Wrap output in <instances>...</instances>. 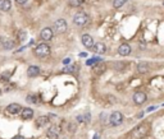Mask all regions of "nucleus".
I'll return each instance as SVG.
<instances>
[{
    "instance_id": "7ed1b4c3",
    "label": "nucleus",
    "mask_w": 164,
    "mask_h": 139,
    "mask_svg": "<svg viewBox=\"0 0 164 139\" xmlns=\"http://www.w3.org/2000/svg\"><path fill=\"white\" fill-rule=\"evenodd\" d=\"M89 22V16L86 14L85 12H78V13H76L74 14V17H73V23L76 26H85L86 23Z\"/></svg>"
},
{
    "instance_id": "473e14b6",
    "label": "nucleus",
    "mask_w": 164,
    "mask_h": 139,
    "mask_svg": "<svg viewBox=\"0 0 164 139\" xmlns=\"http://www.w3.org/2000/svg\"><path fill=\"white\" fill-rule=\"evenodd\" d=\"M2 42H3V41H2V37H0V44H2Z\"/></svg>"
},
{
    "instance_id": "a878e982",
    "label": "nucleus",
    "mask_w": 164,
    "mask_h": 139,
    "mask_svg": "<svg viewBox=\"0 0 164 139\" xmlns=\"http://www.w3.org/2000/svg\"><path fill=\"white\" fill-rule=\"evenodd\" d=\"M18 38H19L21 41L25 40V38H26V32H25V31H21V32H19V33H18Z\"/></svg>"
},
{
    "instance_id": "cd10ccee",
    "label": "nucleus",
    "mask_w": 164,
    "mask_h": 139,
    "mask_svg": "<svg viewBox=\"0 0 164 139\" xmlns=\"http://www.w3.org/2000/svg\"><path fill=\"white\" fill-rule=\"evenodd\" d=\"M76 69H77V66H76V65L71 66V68H65V70H67V71H74Z\"/></svg>"
},
{
    "instance_id": "f257e3e1",
    "label": "nucleus",
    "mask_w": 164,
    "mask_h": 139,
    "mask_svg": "<svg viewBox=\"0 0 164 139\" xmlns=\"http://www.w3.org/2000/svg\"><path fill=\"white\" fill-rule=\"evenodd\" d=\"M149 129H150L149 124H146V123L140 124V125H137V126L132 130L131 138H132V139H142V138H145V137L147 135V133H149Z\"/></svg>"
},
{
    "instance_id": "1a4fd4ad",
    "label": "nucleus",
    "mask_w": 164,
    "mask_h": 139,
    "mask_svg": "<svg viewBox=\"0 0 164 139\" xmlns=\"http://www.w3.org/2000/svg\"><path fill=\"white\" fill-rule=\"evenodd\" d=\"M131 51H132V49L128 44H122L118 47V54L120 56H128L129 54H131Z\"/></svg>"
},
{
    "instance_id": "4468645a",
    "label": "nucleus",
    "mask_w": 164,
    "mask_h": 139,
    "mask_svg": "<svg viewBox=\"0 0 164 139\" xmlns=\"http://www.w3.org/2000/svg\"><path fill=\"white\" fill-rule=\"evenodd\" d=\"M27 74H28V77H31V78H35V77L40 74V68L36 65H31L30 68L27 69Z\"/></svg>"
},
{
    "instance_id": "423d86ee",
    "label": "nucleus",
    "mask_w": 164,
    "mask_h": 139,
    "mask_svg": "<svg viewBox=\"0 0 164 139\" xmlns=\"http://www.w3.org/2000/svg\"><path fill=\"white\" fill-rule=\"evenodd\" d=\"M132 100H133V102L136 103V105H144L146 102V100H147V96H146V93H144V92H135L133 93V97H132Z\"/></svg>"
},
{
    "instance_id": "2f4dec72",
    "label": "nucleus",
    "mask_w": 164,
    "mask_h": 139,
    "mask_svg": "<svg viewBox=\"0 0 164 139\" xmlns=\"http://www.w3.org/2000/svg\"><path fill=\"white\" fill-rule=\"evenodd\" d=\"M94 139H100V135H99V134H95V137H94Z\"/></svg>"
},
{
    "instance_id": "ddd939ff",
    "label": "nucleus",
    "mask_w": 164,
    "mask_h": 139,
    "mask_svg": "<svg viewBox=\"0 0 164 139\" xmlns=\"http://www.w3.org/2000/svg\"><path fill=\"white\" fill-rule=\"evenodd\" d=\"M93 51L96 52V54H104L105 51H107V46H105L103 42H96V44H94L93 46Z\"/></svg>"
},
{
    "instance_id": "f8f14e48",
    "label": "nucleus",
    "mask_w": 164,
    "mask_h": 139,
    "mask_svg": "<svg viewBox=\"0 0 164 139\" xmlns=\"http://www.w3.org/2000/svg\"><path fill=\"white\" fill-rule=\"evenodd\" d=\"M21 117L23 119V120H30V119L33 117V110L30 109V107L22 109V111H21Z\"/></svg>"
},
{
    "instance_id": "7c9ffc66",
    "label": "nucleus",
    "mask_w": 164,
    "mask_h": 139,
    "mask_svg": "<svg viewBox=\"0 0 164 139\" xmlns=\"http://www.w3.org/2000/svg\"><path fill=\"white\" fill-rule=\"evenodd\" d=\"M69 61H71V59H68V57H67V59H64V61H63V63H64V64H68Z\"/></svg>"
},
{
    "instance_id": "c756f323",
    "label": "nucleus",
    "mask_w": 164,
    "mask_h": 139,
    "mask_svg": "<svg viewBox=\"0 0 164 139\" xmlns=\"http://www.w3.org/2000/svg\"><path fill=\"white\" fill-rule=\"evenodd\" d=\"M13 139H25V137H22V135H16Z\"/></svg>"
},
{
    "instance_id": "393cba45",
    "label": "nucleus",
    "mask_w": 164,
    "mask_h": 139,
    "mask_svg": "<svg viewBox=\"0 0 164 139\" xmlns=\"http://www.w3.org/2000/svg\"><path fill=\"white\" fill-rule=\"evenodd\" d=\"M99 61H100L99 57H94V59H90V60H87V65H91V64H98Z\"/></svg>"
},
{
    "instance_id": "dca6fc26",
    "label": "nucleus",
    "mask_w": 164,
    "mask_h": 139,
    "mask_svg": "<svg viewBox=\"0 0 164 139\" xmlns=\"http://www.w3.org/2000/svg\"><path fill=\"white\" fill-rule=\"evenodd\" d=\"M11 8H12L11 0H0V10L8 12V10H11Z\"/></svg>"
},
{
    "instance_id": "6ab92c4d",
    "label": "nucleus",
    "mask_w": 164,
    "mask_h": 139,
    "mask_svg": "<svg viewBox=\"0 0 164 139\" xmlns=\"http://www.w3.org/2000/svg\"><path fill=\"white\" fill-rule=\"evenodd\" d=\"M2 44H3V47L5 50H12L13 47H14V42L12 40H4Z\"/></svg>"
},
{
    "instance_id": "4be33fe9",
    "label": "nucleus",
    "mask_w": 164,
    "mask_h": 139,
    "mask_svg": "<svg viewBox=\"0 0 164 139\" xmlns=\"http://www.w3.org/2000/svg\"><path fill=\"white\" fill-rule=\"evenodd\" d=\"M27 102H31V103H38V98L36 97L35 94H30V96H27Z\"/></svg>"
},
{
    "instance_id": "2eb2a0df",
    "label": "nucleus",
    "mask_w": 164,
    "mask_h": 139,
    "mask_svg": "<svg viewBox=\"0 0 164 139\" xmlns=\"http://www.w3.org/2000/svg\"><path fill=\"white\" fill-rule=\"evenodd\" d=\"M149 69H150V66H149L147 63H145V61H141V63L137 64V71L141 74H145L149 71Z\"/></svg>"
},
{
    "instance_id": "aec40b11",
    "label": "nucleus",
    "mask_w": 164,
    "mask_h": 139,
    "mask_svg": "<svg viewBox=\"0 0 164 139\" xmlns=\"http://www.w3.org/2000/svg\"><path fill=\"white\" fill-rule=\"evenodd\" d=\"M127 0H113V7L115 9H119V8H122L124 4H126Z\"/></svg>"
},
{
    "instance_id": "bb28decb",
    "label": "nucleus",
    "mask_w": 164,
    "mask_h": 139,
    "mask_svg": "<svg viewBox=\"0 0 164 139\" xmlns=\"http://www.w3.org/2000/svg\"><path fill=\"white\" fill-rule=\"evenodd\" d=\"M11 74H12V73H9V71H7V73H4V74L2 75V79L4 80V82H7L8 78H9V77H11Z\"/></svg>"
},
{
    "instance_id": "f3484780",
    "label": "nucleus",
    "mask_w": 164,
    "mask_h": 139,
    "mask_svg": "<svg viewBox=\"0 0 164 139\" xmlns=\"http://www.w3.org/2000/svg\"><path fill=\"white\" fill-rule=\"evenodd\" d=\"M49 123V116H40L37 119V126H45Z\"/></svg>"
},
{
    "instance_id": "412c9836",
    "label": "nucleus",
    "mask_w": 164,
    "mask_h": 139,
    "mask_svg": "<svg viewBox=\"0 0 164 139\" xmlns=\"http://www.w3.org/2000/svg\"><path fill=\"white\" fill-rule=\"evenodd\" d=\"M77 120H80L81 123H89L90 121V114H85V115H80V116H77Z\"/></svg>"
},
{
    "instance_id": "a211bd4d",
    "label": "nucleus",
    "mask_w": 164,
    "mask_h": 139,
    "mask_svg": "<svg viewBox=\"0 0 164 139\" xmlns=\"http://www.w3.org/2000/svg\"><path fill=\"white\" fill-rule=\"evenodd\" d=\"M94 70H95V73H96V74H101V73H104V71H105V65H104V64H101L100 61H99V63L94 66Z\"/></svg>"
},
{
    "instance_id": "c85d7f7f",
    "label": "nucleus",
    "mask_w": 164,
    "mask_h": 139,
    "mask_svg": "<svg viewBox=\"0 0 164 139\" xmlns=\"http://www.w3.org/2000/svg\"><path fill=\"white\" fill-rule=\"evenodd\" d=\"M16 1H17L18 4H26V3L28 1V0H16Z\"/></svg>"
},
{
    "instance_id": "9b49d317",
    "label": "nucleus",
    "mask_w": 164,
    "mask_h": 139,
    "mask_svg": "<svg viewBox=\"0 0 164 139\" xmlns=\"http://www.w3.org/2000/svg\"><path fill=\"white\" fill-rule=\"evenodd\" d=\"M5 111L11 115H16V114L22 111V107H21V105H18V103H11L9 106H7Z\"/></svg>"
},
{
    "instance_id": "39448f33",
    "label": "nucleus",
    "mask_w": 164,
    "mask_h": 139,
    "mask_svg": "<svg viewBox=\"0 0 164 139\" xmlns=\"http://www.w3.org/2000/svg\"><path fill=\"white\" fill-rule=\"evenodd\" d=\"M53 31L56 33H64L67 31V22L64 19H56L53 26Z\"/></svg>"
},
{
    "instance_id": "9d476101",
    "label": "nucleus",
    "mask_w": 164,
    "mask_h": 139,
    "mask_svg": "<svg viewBox=\"0 0 164 139\" xmlns=\"http://www.w3.org/2000/svg\"><path fill=\"white\" fill-rule=\"evenodd\" d=\"M81 41H82V45L85 47H87V49H91L94 46V38L90 35H82Z\"/></svg>"
},
{
    "instance_id": "0eeeda50",
    "label": "nucleus",
    "mask_w": 164,
    "mask_h": 139,
    "mask_svg": "<svg viewBox=\"0 0 164 139\" xmlns=\"http://www.w3.org/2000/svg\"><path fill=\"white\" fill-rule=\"evenodd\" d=\"M53 36H54V31H53L50 27H45L44 30L40 32V37H41V40H44V41H50Z\"/></svg>"
},
{
    "instance_id": "b1692460",
    "label": "nucleus",
    "mask_w": 164,
    "mask_h": 139,
    "mask_svg": "<svg viewBox=\"0 0 164 139\" xmlns=\"http://www.w3.org/2000/svg\"><path fill=\"white\" fill-rule=\"evenodd\" d=\"M84 3V0H69V5L72 7H80Z\"/></svg>"
},
{
    "instance_id": "f03ea898",
    "label": "nucleus",
    "mask_w": 164,
    "mask_h": 139,
    "mask_svg": "<svg viewBox=\"0 0 164 139\" xmlns=\"http://www.w3.org/2000/svg\"><path fill=\"white\" fill-rule=\"evenodd\" d=\"M50 46L45 44V42H41V44H38L36 47H35V50H33V52H35V55L37 57H45L47 55H50Z\"/></svg>"
},
{
    "instance_id": "20e7f679",
    "label": "nucleus",
    "mask_w": 164,
    "mask_h": 139,
    "mask_svg": "<svg viewBox=\"0 0 164 139\" xmlns=\"http://www.w3.org/2000/svg\"><path fill=\"white\" fill-rule=\"evenodd\" d=\"M109 123L112 126H118L123 123V115L120 111H114L112 115L109 116Z\"/></svg>"
},
{
    "instance_id": "6e6552de",
    "label": "nucleus",
    "mask_w": 164,
    "mask_h": 139,
    "mask_svg": "<svg viewBox=\"0 0 164 139\" xmlns=\"http://www.w3.org/2000/svg\"><path fill=\"white\" fill-rule=\"evenodd\" d=\"M60 135V128L58 125H51V128H49L47 130V137L50 139H58Z\"/></svg>"
},
{
    "instance_id": "72a5a7b5",
    "label": "nucleus",
    "mask_w": 164,
    "mask_h": 139,
    "mask_svg": "<svg viewBox=\"0 0 164 139\" xmlns=\"http://www.w3.org/2000/svg\"><path fill=\"white\" fill-rule=\"evenodd\" d=\"M0 93H2V89H0Z\"/></svg>"
},
{
    "instance_id": "5701e85b",
    "label": "nucleus",
    "mask_w": 164,
    "mask_h": 139,
    "mask_svg": "<svg viewBox=\"0 0 164 139\" xmlns=\"http://www.w3.org/2000/svg\"><path fill=\"white\" fill-rule=\"evenodd\" d=\"M77 130V124L76 123H69L68 124V132L69 133H76Z\"/></svg>"
}]
</instances>
